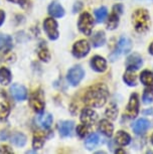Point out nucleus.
I'll list each match as a JSON object with an SVG mask.
<instances>
[{
  "mask_svg": "<svg viewBox=\"0 0 153 154\" xmlns=\"http://www.w3.org/2000/svg\"><path fill=\"white\" fill-rule=\"evenodd\" d=\"M108 96V88L104 84H97L88 89L84 96V102L86 105L90 107L99 108L106 104Z\"/></svg>",
  "mask_w": 153,
  "mask_h": 154,
  "instance_id": "1",
  "label": "nucleus"
},
{
  "mask_svg": "<svg viewBox=\"0 0 153 154\" xmlns=\"http://www.w3.org/2000/svg\"><path fill=\"white\" fill-rule=\"evenodd\" d=\"M149 14L145 9H137L132 15V23L137 32L143 33L149 27Z\"/></svg>",
  "mask_w": 153,
  "mask_h": 154,
  "instance_id": "2",
  "label": "nucleus"
},
{
  "mask_svg": "<svg viewBox=\"0 0 153 154\" xmlns=\"http://www.w3.org/2000/svg\"><path fill=\"white\" fill-rule=\"evenodd\" d=\"M78 26L81 32H83L85 35H91L92 29L94 26V20L93 17L90 13L84 12L79 18V23H78Z\"/></svg>",
  "mask_w": 153,
  "mask_h": 154,
  "instance_id": "3",
  "label": "nucleus"
},
{
  "mask_svg": "<svg viewBox=\"0 0 153 154\" xmlns=\"http://www.w3.org/2000/svg\"><path fill=\"white\" fill-rule=\"evenodd\" d=\"M29 105L31 108L33 109V111L36 113H42L44 110V97L41 91H36L34 92L29 99Z\"/></svg>",
  "mask_w": 153,
  "mask_h": 154,
  "instance_id": "4",
  "label": "nucleus"
},
{
  "mask_svg": "<svg viewBox=\"0 0 153 154\" xmlns=\"http://www.w3.org/2000/svg\"><path fill=\"white\" fill-rule=\"evenodd\" d=\"M10 102L6 93L0 90V120H6L10 114Z\"/></svg>",
  "mask_w": 153,
  "mask_h": 154,
  "instance_id": "5",
  "label": "nucleus"
},
{
  "mask_svg": "<svg viewBox=\"0 0 153 154\" xmlns=\"http://www.w3.org/2000/svg\"><path fill=\"white\" fill-rule=\"evenodd\" d=\"M84 77H85V72H84V69L81 68L80 66H77L72 68L70 71H69L67 79L71 85L77 86V85H79Z\"/></svg>",
  "mask_w": 153,
  "mask_h": 154,
  "instance_id": "6",
  "label": "nucleus"
},
{
  "mask_svg": "<svg viewBox=\"0 0 153 154\" xmlns=\"http://www.w3.org/2000/svg\"><path fill=\"white\" fill-rule=\"evenodd\" d=\"M132 48V42L131 40L127 37H121L119 42H118V46L115 51V53L111 56V59L112 60H115L116 57H118L120 54H128Z\"/></svg>",
  "mask_w": 153,
  "mask_h": 154,
  "instance_id": "7",
  "label": "nucleus"
},
{
  "mask_svg": "<svg viewBox=\"0 0 153 154\" xmlns=\"http://www.w3.org/2000/svg\"><path fill=\"white\" fill-rule=\"evenodd\" d=\"M43 28L44 31L47 32L48 38L51 40H56L59 37L60 33L57 30V23L53 18H47L43 22Z\"/></svg>",
  "mask_w": 153,
  "mask_h": 154,
  "instance_id": "8",
  "label": "nucleus"
},
{
  "mask_svg": "<svg viewBox=\"0 0 153 154\" xmlns=\"http://www.w3.org/2000/svg\"><path fill=\"white\" fill-rule=\"evenodd\" d=\"M90 51V45L85 39H81L77 42L73 46V54L76 57H84Z\"/></svg>",
  "mask_w": 153,
  "mask_h": 154,
  "instance_id": "9",
  "label": "nucleus"
},
{
  "mask_svg": "<svg viewBox=\"0 0 153 154\" xmlns=\"http://www.w3.org/2000/svg\"><path fill=\"white\" fill-rule=\"evenodd\" d=\"M97 113L92 109L86 108L81 113V121L87 126H92L93 124H95V122L97 121Z\"/></svg>",
  "mask_w": 153,
  "mask_h": 154,
  "instance_id": "10",
  "label": "nucleus"
},
{
  "mask_svg": "<svg viewBox=\"0 0 153 154\" xmlns=\"http://www.w3.org/2000/svg\"><path fill=\"white\" fill-rule=\"evenodd\" d=\"M10 93L12 97L17 101H24L27 98V91L25 87L18 84H13L10 87Z\"/></svg>",
  "mask_w": 153,
  "mask_h": 154,
  "instance_id": "11",
  "label": "nucleus"
},
{
  "mask_svg": "<svg viewBox=\"0 0 153 154\" xmlns=\"http://www.w3.org/2000/svg\"><path fill=\"white\" fill-rule=\"evenodd\" d=\"M138 105H139V101H138V96L136 94H133L130 97V101L127 105L126 108V115L130 118H135L138 114Z\"/></svg>",
  "mask_w": 153,
  "mask_h": 154,
  "instance_id": "12",
  "label": "nucleus"
},
{
  "mask_svg": "<svg viewBox=\"0 0 153 154\" xmlns=\"http://www.w3.org/2000/svg\"><path fill=\"white\" fill-rule=\"evenodd\" d=\"M143 65V60L142 57H141L138 54H132L127 57L126 60V66L128 69H133V71H136V69H139Z\"/></svg>",
  "mask_w": 153,
  "mask_h": 154,
  "instance_id": "13",
  "label": "nucleus"
},
{
  "mask_svg": "<svg viewBox=\"0 0 153 154\" xmlns=\"http://www.w3.org/2000/svg\"><path fill=\"white\" fill-rule=\"evenodd\" d=\"M91 66L98 72H104L107 69V63L104 57L100 56L94 57L91 60Z\"/></svg>",
  "mask_w": 153,
  "mask_h": 154,
  "instance_id": "14",
  "label": "nucleus"
},
{
  "mask_svg": "<svg viewBox=\"0 0 153 154\" xmlns=\"http://www.w3.org/2000/svg\"><path fill=\"white\" fill-rule=\"evenodd\" d=\"M132 128L136 134H143L150 128V122L146 119H139L135 122Z\"/></svg>",
  "mask_w": 153,
  "mask_h": 154,
  "instance_id": "15",
  "label": "nucleus"
},
{
  "mask_svg": "<svg viewBox=\"0 0 153 154\" xmlns=\"http://www.w3.org/2000/svg\"><path fill=\"white\" fill-rule=\"evenodd\" d=\"M74 129V122L73 121H62L59 123L60 134L63 137H68L71 135Z\"/></svg>",
  "mask_w": 153,
  "mask_h": 154,
  "instance_id": "16",
  "label": "nucleus"
},
{
  "mask_svg": "<svg viewBox=\"0 0 153 154\" xmlns=\"http://www.w3.org/2000/svg\"><path fill=\"white\" fill-rule=\"evenodd\" d=\"M48 13H50L51 16L60 18V17H63L65 15V9H63L60 4L57 3V2H54V3H51L50 6H48Z\"/></svg>",
  "mask_w": 153,
  "mask_h": 154,
  "instance_id": "17",
  "label": "nucleus"
},
{
  "mask_svg": "<svg viewBox=\"0 0 153 154\" xmlns=\"http://www.w3.org/2000/svg\"><path fill=\"white\" fill-rule=\"evenodd\" d=\"M12 48V38L7 34H0V51H9Z\"/></svg>",
  "mask_w": 153,
  "mask_h": 154,
  "instance_id": "18",
  "label": "nucleus"
},
{
  "mask_svg": "<svg viewBox=\"0 0 153 154\" xmlns=\"http://www.w3.org/2000/svg\"><path fill=\"white\" fill-rule=\"evenodd\" d=\"M99 130L104 135L108 136V137H111L112 134H113L114 127H113V125L111 124V122H109L108 120H102L99 123Z\"/></svg>",
  "mask_w": 153,
  "mask_h": 154,
  "instance_id": "19",
  "label": "nucleus"
},
{
  "mask_svg": "<svg viewBox=\"0 0 153 154\" xmlns=\"http://www.w3.org/2000/svg\"><path fill=\"white\" fill-rule=\"evenodd\" d=\"M100 143V137L98 134H91L89 136L88 138H87L86 140V147L88 148L89 150H93L94 148H96L98 145Z\"/></svg>",
  "mask_w": 153,
  "mask_h": 154,
  "instance_id": "20",
  "label": "nucleus"
},
{
  "mask_svg": "<svg viewBox=\"0 0 153 154\" xmlns=\"http://www.w3.org/2000/svg\"><path fill=\"white\" fill-rule=\"evenodd\" d=\"M38 123L42 128L47 129V128H50V125L53 124V116H51L50 113H44V114H41L38 117Z\"/></svg>",
  "mask_w": 153,
  "mask_h": 154,
  "instance_id": "21",
  "label": "nucleus"
},
{
  "mask_svg": "<svg viewBox=\"0 0 153 154\" xmlns=\"http://www.w3.org/2000/svg\"><path fill=\"white\" fill-rule=\"evenodd\" d=\"M11 82V72L6 68L0 69V84L6 86Z\"/></svg>",
  "mask_w": 153,
  "mask_h": 154,
  "instance_id": "22",
  "label": "nucleus"
},
{
  "mask_svg": "<svg viewBox=\"0 0 153 154\" xmlns=\"http://www.w3.org/2000/svg\"><path fill=\"white\" fill-rule=\"evenodd\" d=\"M123 80L128 86H135L136 85V75H135L133 69H127V72L124 74Z\"/></svg>",
  "mask_w": 153,
  "mask_h": 154,
  "instance_id": "23",
  "label": "nucleus"
},
{
  "mask_svg": "<svg viewBox=\"0 0 153 154\" xmlns=\"http://www.w3.org/2000/svg\"><path fill=\"white\" fill-rule=\"evenodd\" d=\"M131 141V138H130L129 134H127L126 132L124 131H119L116 135V142L121 146H126L128 145Z\"/></svg>",
  "mask_w": 153,
  "mask_h": 154,
  "instance_id": "24",
  "label": "nucleus"
},
{
  "mask_svg": "<svg viewBox=\"0 0 153 154\" xmlns=\"http://www.w3.org/2000/svg\"><path fill=\"white\" fill-rule=\"evenodd\" d=\"M140 80L142 84H144L145 86L153 87V72L149 71L142 72L140 75Z\"/></svg>",
  "mask_w": 153,
  "mask_h": 154,
  "instance_id": "25",
  "label": "nucleus"
},
{
  "mask_svg": "<svg viewBox=\"0 0 153 154\" xmlns=\"http://www.w3.org/2000/svg\"><path fill=\"white\" fill-rule=\"evenodd\" d=\"M106 42V37H105V33L103 31H98V32L95 33V35L92 37V42H93V45L98 48V46H102Z\"/></svg>",
  "mask_w": 153,
  "mask_h": 154,
  "instance_id": "26",
  "label": "nucleus"
},
{
  "mask_svg": "<svg viewBox=\"0 0 153 154\" xmlns=\"http://www.w3.org/2000/svg\"><path fill=\"white\" fill-rule=\"evenodd\" d=\"M119 15L120 14H118L117 12H115L113 11L112 14L110 16H109V19H108V22H107V26L108 28H110V29H115L118 24H119Z\"/></svg>",
  "mask_w": 153,
  "mask_h": 154,
  "instance_id": "27",
  "label": "nucleus"
},
{
  "mask_svg": "<svg viewBox=\"0 0 153 154\" xmlns=\"http://www.w3.org/2000/svg\"><path fill=\"white\" fill-rule=\"evenodd\" d=\"M11 142L13 144H15L16 146H23L26 143V137L22 133H16L11 138Z\"/></svg>",
  "mask_w": 153,
  "mask_h": 154,
  "instance_id": "28",
  "label": "nucleus"
},
{
  "mask_svg": "<svg viewBox=\"0 0 153 154\" xmlns=\"http://www.w3.org/2000/svg\"><path fill=\"white\" fill-rule=\"evenodd\" d=\"M43 144H44V137H43L42 135L38 134V133H35L33 136V140H32V147L33 149H40Z\"/></svg>",
  "mask_w": 153,
  "mask_h": 154,
  "instance_id": "29",
  "label": "nucleus"
},
{
  "mask_svg": "<svg viewBox=\"0 0 153 154\" xmlns=\"http://www.w3.org/2000/svg\"><path fill=\"white\" fill-rule=\"evenodd\" d=\"M38 57L42 62H48L50 60V54L44 45H40L38 48Z\"/></svg>",
  "mask_w": 153,
  "mask_h": 154,
  "instance_id": "30",
  "label": "nucleus"
},
{
  "mask_svg": "<svg viewBox=\"0 0 153 154\" xmlns=\"http://www.w3.org/2000/svg\"><path fill=\"white\" fill-rule=\"evenodd\" d=\"M107 14H108V11L106 7H100L95 10V16L98 22H103L107 17Z\"/></svg>",
  "mask_w": 153,
  "mask_h": 154,
  "instance_id": "31",
  "label": "nucleus"
},
{
  "mask_svg": "<svg viewBox=\"0 0 153 154\" xmlns=\"http://www.w3.org/2000/svg\"><path fill=\"white\" fill-rule=\"evenodd\" d=\"M118 115V109L115 104H111L109 106V108L106 110V116L108 117L110 120H115L117 118Z\"/></svg>",
  "mask_w": 153,
  "mask_h": 154,
  "instance_id": "32",
  "label": "nucleus"
},
{
  "mask_svg": "<svg viewBox=\"0 0 153 154\" xmlns=\"http://www.w3.org/2000/svg\"><path fill=\"white\" fill-rule=\"evenodd\" d=\"M142 99H143L144 104H146V105L151 104L153 102V89H146L145 91H144Z\"/></svg>",
  "mask_w": 153,
  "mask_h": 154,
  "instance_id": "33",
  "label": "nucleus"
},
{
  "mask_svg": "<svg viewBox=\"0 0 153 154\" xmlns=\"http://www.w3.org/2000/svg\"><path fill=\"white\" fill-rule=\"evenodd\" d=\"M88 130H89L88 126L85 125V124L80 125V126L77 127V133H78V135H79L81 138H84L87 134H88Z\"/></svg>",
  "mask_w": 153,
  "mask_h": 154,
  "instance_id": "34",
  "label": "nucleus"
},
{
  "mask_svg": "<svg viewBox=\"0 0 153 154\" xmlns=\"http://www.w3.org/2000/svg\"><path fill=\"white\" fill-rule=\"evenodd\" d=\"M0 152L1 153H13V150L8 145H0Z\"/></svg>",
  "mask_w": 153,
  "mask_h": 154,
  "instance_id": "35",
  "label": "nucleus"
},
{
  "mask_svg": "<svg viewBox=\"0 0 153 154\" xmlns=\"http://www.w3.org/2000/svg\"><path fill=\"white\" fill-rule=\"evenodd\" d=\"M8 1L12 2V3H16V4H19V5H22V6H24V5L27 3V0H8Z\"/></svg>",
  "mask_w": 153,
  "mask_h": 154,
  "instance_id": "36",
  "label": "nucleus"
},
{
  "mask_svg": "<svg viewBox=\"0 0 153 154\" xmlns=\"http://www.w3.org/2000/svg\"><path fill=\"white\" fill-rule=\"evenodd\" d=\"M4 19H5V12L3 10H0V26L3 24Z\"/></svg>",
  "mask_w": 153,
  "mask_h": 154,
  "instance_id": "37",
  "label": "nucleus"
},
{
  "mask_svg": "<svg viewBox=\"0 0 153 154\" xmlns=\"http://www.w3.org/2000/svg\"><path fill=\"white\" fill-rule=\"evenodd\" d=\"M149 51H150V54H153V42L151 43V45H150V48H149Z\"/></svg>",
  "mask_w": 153,
  "mask_h": 154,
  "instance_id": "38",
  "label": "nucleus"
},
{
  "mask_svg": "<svg viewBox=\"0 0 153 154\" xmlns=\"http://www.w3.org/2000/svg\"><path fill=\"white\" fill-rule=\"evenodd\" d=\"M116 152H118V153H124V151H121V150H118V151H116Z\"/></svg>",
  "mask_w": 153,
  "mask_h": 154,
  "instance_id": "39",
  "label": "nucleus"
},
{
  "mask_svg": "<svg viewBox=\"0 0 153 154\" xmlns=\"http://www.w3.org/2000/svg\"><path fill=\"white\" fill-rule=\"evenodd\" d=\"M151 141H152V144H153V135H152V137H151Z\"/></svg>",
  "mask_w": 153,
  "mask_h": 154,
  "instance_id": "40",
  "label": "nucleus"
},
{
  "mask_svg": "<svg viewBox=\"0 0 153 154\" xmlns=\"http://www.w3.org/2000/svg\"><path fill=\"white\" fill-rule=\"evenodd\" d=\"M152 1H153V0H152Z\"/></svg>",
  "mask_w": 153,
  "mask_h": 154,
  "instance_id": "41",
  "label": "nucleus"
}]
</instances>
